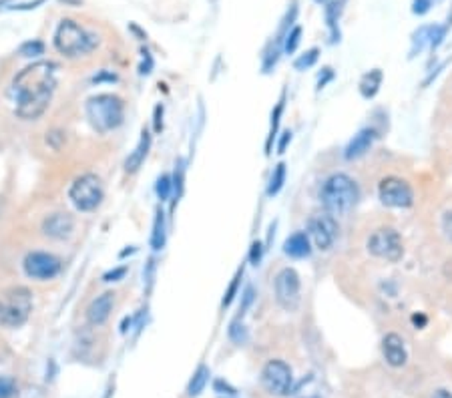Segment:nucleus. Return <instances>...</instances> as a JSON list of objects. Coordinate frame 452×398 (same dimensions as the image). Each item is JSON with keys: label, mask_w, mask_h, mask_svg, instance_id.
Masks as SVG:
<instances>
[{"label": "nucleus", "mask_w": 452, "mask_h": 398, "mask_svg": "<svg viewBox=\"0 0 452 398\" xmlns=\"http://www.w3.org/2000/svg\"><path fill=\"white\" fill-rule=\"evenodd\" d=\"M57 64L51 61L24 66L12 81L17 95V115L24 121H35L48 109L57 89Z\"/></svg>", "instance_id": "obj_1"}, {"label": "nucleus", "mask_w": 452, "mask_h": 398, "mask_svg": "<svg viewBox=\"0 0 452 398\" xmlns=\"http://www.w3.org/2000/svg\"><path fill=\"white\" fill-rule=\"evenodd\" d=\"M53 42L61 55L69 57V59H79V57L93 53L99 44V39L77 21L64 19L59 22Z\"/></svg>", "instance_id": "obj_2"}, {"label": "nucleus", "mask_w": 452, "mask_h": 398, "mask_svg": "<svg viewBox=\"0 0 452 398\" xmlns=\"http://www.w3.org/2000/svg\"><path fill=\"white\" fill-rule=\"evenodd\" d=\"M322 203L324 210L328 211L329 215H346L358 201V186L356 181L346 175V173H336L332 175L328 181L322 188Z\"/></svg>", "instance_id": "obj_3"}, {"label": "nucleus", "mask_w": 452, "mask_h": 398, "mask_svg": "<svg viewBox=\"0 0 452 398\" xmlns=\"http://www.w3.org/2000/svg\"><path fill=\"white\" fill-rule=\"evenodd\" d=\"M87 117L99 133H109L123 123L125 105L117 95H97L87 103Z\"/></svg>", "instance_id": "obj_4"}, {"label": "nucleus", "mask_w": 452, "mask_h": 398, "mask_svg": "<svg viewBox=\"0 0 452 398\" xmlns=\"http://www.w3.org/2000/svg\"><path fill=\"white\" fill-rule=\"evenodd\" d=\"M33 312V293L28 288H10L0 293V324L6 328H21Z\"/></svg>", "instance_id": "obj_5"}, {"label": "nucleus", "mask_w": 452, "mask_h": 398, "mask_svg": "<svg viewBox=\"0 0 452 398\" xmlns=\"http://www.w3.org/2000/svg\"><path fill=\"white\" fill-rule=\"evenodd\" d=\"M69 197L79 211H95L105 197L103 183L95 173H84L73 181Z\"/></svg>", "instance_id": "obj_6"}, {"label": "nucleus", "mask_w": 452, "mask_h": 398, "mask_svg": "<svg viewBox=\"0 0 452 398\" xmlns=\"http://www.w3.org/2000/svg\"><path fill=\"white\" fill-rule=\"evenodd\" d=\"M366 248L372 255L382 257L386 262H398L404 253L402 237L392 228H380V230L374 231L366 242Z\"/></svg>", "instance_id": "obj_7"}, {"label": "nucleus", "mask_w": 452, "mask_h": 398, "mask_svg": "<svg viewBox=\"0 0 452 398\" xmlns=\"http://www.w3.org/2000/svg\"><path fill=\"white\" fill-rule=\"evenodd\" d=\"M275 288V300L286 312H296L300 306V293H302V282L293 268H284L275 275L273 282Z\"/></svg>", "instance_id": "obj_8"}, {"label": "nucleus", "mask_w": 452, "mask_h": 398, "mask_svg": "<svg viewBox=\"0 0 452 398\" xmlns=\"http://www.w3.org/2000/svg\"><path fill=\"white\" fill-rule=\"evenodd\" d=\"M309 242H314V246L322 252L329 250L338 237V221L334 215H329L328 211L324 213H316L311 215L308 221V231Z\"/></svg>", "instance_id": "obj_9"}, {"label": "nucleus", "mask_w": 452, "mask_h": 398, "mask_svg": "<svg viewBox=\"0 0 452 398\" xmlns=\"http://www.w3.org/2000/svg\"><path fill=\"white\" fill-rule=\"evenodd\" d=\"M262 382L273 397H286L291 392V368L284 360H269L262 370Z\"/></svg>", "instance_id": "obj_10"}, {"label": "nucleus", "mask_w": 452, "mask_h": 398, "mask_svg": "<svg viewBox=\"0 0 452 398\" xmlns=\"http://www.w3.org/2000/svg\"><path fill=\"white\" fill-rule=\"evenodd\" d=\"M378 197L386 208H410L414 203V191L402 177H386L378 186Z\"/></svg>", "instance_id": "obj_11"}, {"label": "nucleus", "mask_w": 452, "mask_h": 398, "mask_svg": "<svg viewBox=\"0 0 452 398\" xmlns=\"http://www.w3.org/2000/svg\"><path fill=\"white\" fill-rule=\"evenodd\" d=\"M24 272L33 280H53L62 270L61 260L53 253L30 252L24 257Z\"/></svg>", "instance_id": "obj_12"}, {"label": "nucleus", "mask_w": 452, "mask_h": 398, "mask_svg": "<svg viewBox=\"0 0 452 398\" xmlns=\"http://www.w3.org/2000/svg\"><path fill=\"white\" fill-rule=\"evenodd\" d=\"M115 306V293L105 292L101 296H97L91 306L87 308V320L91 326H103L105 322L109 320V316L113 312Z\"/></svg>", "instance_id": "obj_13"}, {"label": "nucleus", "mask_w": 452, "mask_h": 398, "mask_svg": "<svg viewBox=\"0 0 452 398\" xmlns=\"http://www.w3.org/2000/svg\"><path fill=\"white\" fill-rule=\"evenodd\" d=\"M73 228H75V221L69 213H53L48 215L44 221H42V233L53 237V239H64L73 233Z\"/></svg>", "instance_id": "obj_14"}, {"label": "nucleus", "mask_w": 452, "mask_h": 398, "mask_svg": "<svg viewBox=\"0 0 452 398\" xmlns=\"http://www.w3.org/2000/svg\"><path fill=\"white\" fill-rule=\"evenodd\" d=\"M382 352H384L386 362H388L390 366H394V368L404 366L406 360H408V352H406L404 340L398 334H394V332L384 336V340H382Z\"/></svg>", "instance_id": "obj_15"}, {"label": "nucleus", "mask_w": 452, "mask_h": 398, "mask_svg": "<svg viewBox=\"0 0 452 398\" xmlns=\"http://www.w3.org/2000/svg\"><path fill=\"white\" fill-rule=\"evenodd\" d=\"M374 139H376V131H374V129H362V131H358V133L352 137V141L346 145V149H344V157H346L348 161H354V159L366 155V153L370 151Z\"/></svg>", "instance_id": "obj_16"}, {"label": "nucleus", "mask_w": 452, "mask_h": 398, "mask_svg": "<svg viewBox=\"0 0 452 398\" xmlns=\"http://www.w3.org/2000/svg\"><path fill=\"white\" fill-rule=\"evenodd\" d=\"M284 253L293 257V260H302L308 257L311 253V242L306 231H296L291 233L288 239L284 242Z\"/></svg>", "instance_id": "obj_17"}, {"label": "nucleus", "mask_w": 452, "mask_h": 398, "mask_svg": "<svg viewBox=\"0 0 452 398\" xmlns=\"http://www.w3.org/2000/svg\"><path fill=\"white\" fill-rule=\"evenodd\" d=\"M149 147H151V135H149V131H143L137 147L133 149V153H131V155L127 157V161H125V171H127V173H135L137 169L143 165L145 157H147V153H149Z\"/></svg>", "instance_id": "obj_18"}, {"label": "nucleus", "mask_w": 452, "mask_h": 398, "mask_svg": "<svg viewBox=\"0 0 452 398\" xmlns=\"http://www.w3.org/2000/svg\"><path fill=\"white\" fill-rule=\"evenodd\" d=\"M380 84H382V71H380V69H374L370 73H366V75L362 77V81H360V93H362V97H364V99L376 97Z\"/></svg>", "instance_id": "obj_19"}, {"label": "nucleus", "mask_w": 452, "mask_h": 398, "mask_svg": "<svg viewBox=\"0 0 452 398\" xmlns=\"http://www.w3.org/2000/svg\"><path fill=\"white\" fill-rule=\"evenodd\" d=\"M165 239H167V231H165V213L157 210L155 213V221H153V233H151V248L155 252H161L165 248Z\"/></svg>", "instance_id": "obj_20"}, {"label": "nucleus", "mask_w": 452, "mask_h": 398, "mask_svg": "<svg viewBox=\"0 0 452 398\" xmlns=\"http://www.w3.org/2000/svg\"><path fill=\"white\" fill-rule=\"evenodd\" d=\"M209 377H211L209 368H207V366H199V368H197V372H195V374H193V378H191L189 386H187V395H189L191 398L199 397V395L204 392L206 384L209 382Z\"/></svg>", "instance_id": "obj_21"}, {"label": "nucleus", "mask_w": 452, "mask_h": 398, "mask_svg": "<svg viewBox=\"0 0 452 398\" xmlns=\"http://www.w3.org/2000/svg\"><path fill=\"white\" fill-rule=\"evenodd\" d=\"M432 28L434 26H420L414 35H412V55L410 57H416V53H422L426 46L432 44Z\"/></svg>", "instance_id": "obj_22"}, {"label": "nucleus", "mask_w": 452, "mask_h": 398, "mask_svg": "<svg viewBox=\"0 0 452 398\" xmlns=\"http://www.w3.org/2000/svg\"><path fill=\"white\" fill-rule=\"evenodd\" d=\"M284 183H286V163H278L271 171V177H269V183H267V195L269 197L278 195L284 188Z\"/></svg>", "instance_id": "obj_23"}, {"label": "nucleus", "mask_w": 452, "mask_h": 398, "mask_svg": "<svg viewBox=\"0 0 452 398\" xmlns=\"http://www.w3.org/2000/svg\"><path fill=\"white\" fill-rule=\"evenodd\" d=\"M284 103H286V93H282V99L278 101V105H275V111L271 113V127H269V135H267V155L271 153V143H273V139L278 137V127H280V117H282V113H284Z\"/></svg>", "instance_id": "obj_24"}, {"label": "nucleus", "mask_w": 452, "mask_h": 398, "mask_svg": "<svg viewBox=\"0 0 452 398\" xmlns=\"http://www.w3.org/2000/svg\"><path fill=\"white\" fill-rule=\"evenodd\" d=\"M300 39H302V26H291L288 35L284 37V51L288 55L296 53V48L300 46Z\"/></svg>", "instance_id": "obj_25"}, {"label": "nucleus", "mask_w": 452, "mask_h": 398, "mask_svg": "<svg viewBox=\"0 0 452 398\" xmlns=\"http://www.w3.org/2000/svg\"><path fill=\"white\" fill-rule=\"evenodd\" d=\"M318 55H320V51H318V48H309L308 53H304L300 59H296L293 66H296L298 71H306V69H309L311 64L318 61Z\"/></svg>", "instance_id": "obj_26"}, {"label": "nucleus", "mask_w": 452, "mask_h": 398, "mask_svg": "<svg viewBox=\"0 0 452 398\" xmlns=\"http://www.w3.org/2000/svg\"><path fill=\"white\" fill-rule=\"evenodd\" d=\"M157 195H159V199L161 201H167L169 199V195H171V191H173V179L169 177V175H161L159 179H157Z\"/></svg>", "instance_id": "obj_27"}, {"label": "nucleus", "mask_w": 452, "mask_h": 398, "mask_svg": "<svg viewBox=\"0 0 452 398\" xmlns=\"http://www.w3.org/2000/svg\"><path fill=\"white\" fill-rule=\"evenodd\" d=\"M19 53H21L22 57H26V59H30V57H39V55L44 53V44H42L41 41H28L22 44Z\"/></svg>", "instance_id": "obj_28"}, {"label": "nucleus", "mask_w": 452, "mask_h": 398, "mask_svg": "<svg viewBox=\"0 0 452 398\" xmlns=\"http://www.w3.org/2000/svg\"><path fill=\"white\" fill-rule=\"evenodd\" d=\"M229 338L235 342V344H244L247 340V330L246 326L239 322V320H235V322H231V326H229Z\"/></svg>", "instance_id": "obj_29"}, {"label": "nucleus", "mask_w": 452, "mask_h": 398, "mask_svg": "<svg viewBox=\"0 0 452 398\" xmlns=\"http://www.w3.org/2000/svg\"><path fill=\"white\" fill-rule=\"evenodd\" d=\"M242 275H244V268L242 270H237L235 273V278L231 280V284H229V288H227L226 298H224V306H229L231 302H233V298H235V293H237V288H239V282H242Z\"/></svg>", "instance_id": "obj_30"}, {"label": "nucleus", "mask_w": 452, "mask_h": 398, "mask_svg": "<svg viewBox=\"0 0 452 398\" xmlns=\"http://www.w3.org/2000/svg\"><path fill=\"white\" fill-rule=\"evenodd\" d=\"M183 177H186V168H183V161L179 159L175 165V177H173V189H175L177 197L183 193Z\"/></svg>", "instance_id": "obj_31"}, {"label": "nucleus", "mask_w": 452, "mask_h": 398, "mask_svg": "<svg viewBox=\"0 0 452 398\" xmlns=\"http://www.w3.org/2000/svg\"><path fill=\"white\" fill-rule=\"evenodd\" d=\"M262 255H264V244H262V242H253V244H251V250H249V262H251V266H260Z\"/></svg>", "instance_id": "obj_32"}, {"label": "nucleus", "mask_w": 452, "mask_h": 398, "mask_svg": "<svg viewBox=\"0 0 452 398\" xmlns=\"http://www.w3.org/2000/svg\"><path fill=\"white\" fill-rule=\"evenodd\" d=\"M15 392V382L12 378L0 377V398H10Z\"/></svg>", "instance_id": "obj_33"}, {"label": "nucleus", "mask_w": 452, "mask_h": 398, "mask_svg": "<svg viewBox=\"0 0 452 398\" xmlns=\"http://www.w3.org/2000/svg\"><path fill=\"white\" fill-rule=\"evenodd\" d=\"M431 6L432 0H414V2H412V12L422 17V15H426V12L431 10Z\"/></svg>", "instance_id": "obj_34"}, {"label": "nucleus", "mask_w": 452, "mask_h": 398, "mask_svg": "<svg viewBox=\"0 0 452 398\" xmlns=\"http://www.w3.org/2000/svg\"><path fill=\"white\" fill-rule=\"evenodd\" d=\"M215 392L227 395V397H235V388H231V386L226 384L224 380H215Z\"/></svg>", "instance_id": "obj_35"}, {"label": "nucleus", "mask_w": 452, "mask_h": 398, "mask_svg": "<svg viewBox=\"0 0 452 398\" xmlns=\"http://www.w3.org/2000/svg\"><path fill=\"white\" fill-rule=\"evenodd\" d=\"M442 230L446 233V237L452 242V211H446L442 217Z\"/></svg>", "instance_id": "obj_36"}, {"label": "nucleus", "mask_w": 452, "mask_h": 398, "mask_svg": "<svg viewBox=\"0 0 452 398\" xmlns=\"http://www.w3.org/2000/svg\"><path fill=\"white\" fill-rule=\"evenodd\" d=\"M253 302V286H247L246 292H244V304H242V314L249 308V304Z\"/></svg>", "instance_id": "obj_37"}, {"label": "nucleus", "mask_w": 452, "mask_h": 398, "mask_svg": "<svg viewBox=\"0 0 452 398\" xmlns=\"http://www.w3.org/2000/svg\"><path fill=\"white\" fill-rule=\"evenodd\" d=\"M127 273V268H119V270H113V272L105 273V282H117L119 278H123Z\"/></svg>", "instance_id": "obj_38"}, {"label": "nucleus", "mask_w": 452, "mask_h": 398, "mask_svg": "<svg viewBox=\"0 0 452 398\" xmlns=\"http://www.w3.org/2000/svg\"><path fill=\"white\" fill-rule=\"evenodd\" d=\"M289 141H291V131H284V133H282V139H280V143H278V153H284Z\"/></svg>", "instance_id": "obj_39"}, {"label": "nucleus", "mask_w": 452, "mask_h": 398, "mask_svg": "<svg viewBox=\"0 0 452 398\" xmlns=\"http://www.w3.org/2000/svg\"><path fill=\"white\" fill-rule=\"evenodd\" d=\"M161 117H163V107L159 105L155 109V131H161Z\"/></svg>", "instance_id": "obj_40"}, {"label": "nucleus", "mask_w": 452, "mask_h": 398, "mask_svg": "<svg viewBox=\"0 0 452 398\" xmlns=\"http://www.w3.org/2000/svg\"><path fill=\"white\" fill-rule=\"evenodd\" d=\"M432 398H452V395L449 390H436V392L432 395Z\"/></svg>", "instance_id": "obj_41"}, {"label": "nucleus", "mask_w": 452, "mask_h": 398, "mask_svg": "<svg viewBox=\"0 0 452 398\" xmlns=\"http://www.w3.org/2000/svg\"><path fill=\"white\" fill-rule=\"evenodd\" d=\"M432 2H440V0H432Z\"/></svg>", "instance_id": "obj_42"}, {"label": "nucleus", "mask_w": 452, "mask_h": 398, "mask_svg": "<svg viewBox=\"0 0 452 398\" xmlns=\"http://www.w3.org/2000/svg\"><path fill=\"white\" fill-rule=\"evenodd\" d=\"M318 2H320V0H318Z\"/></svg>", "instance_id": "obj_43"}]
</instances>
